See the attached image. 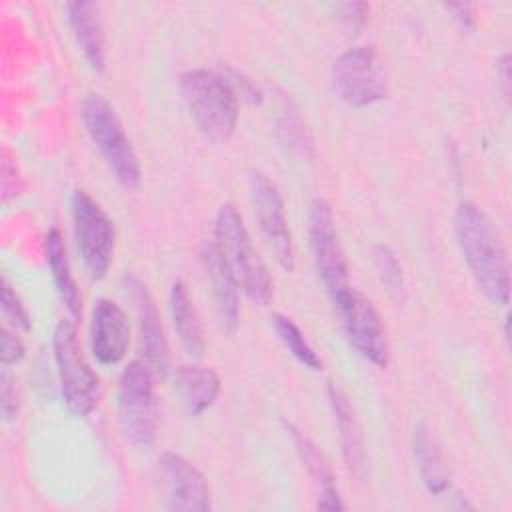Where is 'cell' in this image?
Here are the masks:
<instances>
[{
    "mask_svg": "<svg viewBox=\"0 0 512 512\" xmlns=\"http://www.w3.org/2000/svg\"><path fill=\"white\" fill-rule=\"evenodd\" d=\"M24 356V344L22 340L10 332L6 326L0 328V358H2V366H10L16 364L18 360H22Z\"/></svg>",
    "mask_w": 512,
    "mask_h": 512,
    "instance_id": "cell-30",
    "label": "cell"
},
{
    "mask_svg": "<svg viewBox=\"0 0 512 512\" xmlns=\"http://www.w3.org/2000/svg\"><path fill=\"white\" fill-rule=\"evenodd\" d=\"M72 222L76 246L90 278L106 276L116 246L114 224L102 206L84 190L72 194Z\"/></svg>",
    "mask_w": 512,
    "mask_h": 512,
    "instance_id": "cell-8",
    "label": "cell"
},
{
    "mask_svg": "<svg viewBox=\"0 0 512 512\" xmlns=\"http://www.w3.org/2000/svg\"><path fill=\"white\" fill-rule=\"evenodd\" d=\"M336 12H338V20L342 22V26L348 32L356 34L364 26L370 6L366 2H342V4H336Z\"/></svg>",
    "mask_w": 512,
    "mask_h": 512,
    "instance_id": "cell-29",
    "label": "cell"
},
{
    "mask_svg": "<svg viewBox=\"0 0 512 512\" xmlns=\"http://www.w3.org/2000/svg\"><path fill=\"white\" fill-rule=\"evenodd\" d=\"M328 400L340 432L346 468L354 478H362L366 470V452H364V438H362L360 422L356 418V410L350 398L346 396V392L334 382L328 384Z\"/></svg>",
    "mask_w": 512,
    "mask_h": 512,
    "instance_id": "cell-15",
    "label": "cell"
},
{
    "mask_svg": "<svg viewBox=\"0 0 512 512\" xmlns=\"http://www.w3.org/2000/svg\"><path fill=\"white\" fill-rule=\"evenodd\" d=\"M96 2H70L66 4L68 12V24L72 28V34L76 38L78 48L82 50L88 66L94 72H102L106 66L104 56V34L100 24Z\"/></svg>",
    "mask_w": 512,
    "mask_h": 512,
    "instance_id": "cell-16",
    "label": "cell"
},
{
    "mask_svg": "<svg viewBox=\"0 0 512 512\" xmlns=\"http://www.w3.org/2000/svg\"><path fill=\"white\" fill-rule=\"evenodd\" d=\"M122 282L136 310V322H138L140 344L144 354L142 360L148 364V368L156 378L164 380L168 374V342L164 336V328H162L154 298L134 274H126Z\"/></svg>",
    "mask_w": 512,
    "mask_h": 512,
    "instance_id": "cell-12",
    "label": "cell"
},
{
    "mask_svg": "<svg viewBox=\"0 0 512 512\" xmlns=\"http://www.w3.org/2000/svg\"><path fill=\"white\" fill-rule=\"evenodd\" d=\"M444 10L452 14V18L460 24V28L464 30L474 28V14L470 4H444Z\"/></svg>",
    "mask_w": 512,
    "mask_h": 512,
    "instance_id": "cell-31",
    "label": "cell"
},
{
    "mask_svg": "<svg viewBox=\"0 0 512 512\" xmlns=\"http://www.w3.org/2000/svg\"><path fill=\"white\" fill-rule=\"evenodd\" d=\"M202 262L212 286L218 318L226 332H234L238 326V284L218 254L214 242H208L202 252Z\"/></svg>",
    "mask_w": 512,
    "mask_h": 512,
    "instance_id": "cell-17",
    "label": "cell"
},
{
    "mask_svg": "<svg viewBox=\"0 0 512 512\" xmlns=\"http://www.w3.org/2000/svg\"><path fill=\"white\" fill-rule=\"evenodd\" d=\"M250 196L254 204V212L258 218L260 232L268 242L270 250L274 252L276 262L292 272L294 270V248H292V234L286 220L284 200L278 186L262 172H250Z\"/></svg>",
    "mask_w": 512,
    "mask_h": 512,
    "instance_id": "cell-11",
    "label": "cell"
},
{
    "mask_svg": "<svg viewBox=\"0 0 512 512\" xmlns=\"http://www.w3.org/2000/svg\"><path fill=\"white\" fill-rule=\"evenodd\" d=\"M20 408V392L16 386V378L8 372V366H4L0 374V412L6 422L14 420Z\"/></svg>",
    "mask_w": 512,
    "mask_h": 512,
    "instance_id": "cell-28",
    "label": "cell"
},
{
    "mask_svg": "<svg viewBox=\"0 0 512 512\" xmlns=\"http://www.w3.org/2000/svg\"><path fill=\"white\" fill-rule=\"evenodd\" d=\"M332 88L342 102L356 108L386 98L388 74L380 54L372 46L342 52L332 66Z\"/></svg>",
    "mask_w": 512,
    "mask_h": 512,
    "instance_id": "cell-7",
    "label": "cell"
},
{
    "mask_svg": "<svg viewBox=\"0 0 512 512\" xmlns=\"http://www.w3.org/2000/svg\"><path fill=\"white\" fill-rule=\"evenodd\" d=\"M0 304H2V314L4 318L22 332L30 330V316L22 304V300L18 298V294L12 290V286L8 284L6 278H2V292H0Z\"/></svg>",
    "mask_w": 512,
    "mask_h": 512,
    "instance_id": "cell-26",
    "label": "cell"
},
{
    "mask_svg": "<svg viewBox=\"0 0 512 512\" xmlns=\"http://www.w3.org/2000/svg\"><path fill=\"white\" fill-rule=\"evenodd\" d=\"M158 464L168 486V510L206 512L210 508V490L196 466L176 452H164Z\"/></svg>",
    "mask_w": 512,
    "mask_h": 512,
    "instance_id": "cell-14",
    "label": "cell"
},
{
    "mask_svg": "<svg viewBox=\"0 0 512 512\" xmlns=\"http://www.w3.org/2000/svg\"><path fill=\"white\" fill-rule=\"evenodd\" d=\"M130 346V324L124 310L108 300L98 298L90 316V348L102 366L118 364Z\"/></svg>",
    "mask_w": 512,
    "mask_h": 512,
    "instance_id": "cell-13",
    "label": "cell"
},
{
    "mask_svg": "<svg viewBox=\"0 0 512 512\" xmlns=\"http://www.w3.org/2000/svg\"><path fill=\"white\" fill-rule=\"evenodd\" d=\"M212 242L234 282L248 296V300L258 306H266L272 300V278L234 204L220 206L214 222Z\"/></svg>",
    "mask_w": 512,
    "mask_h": 512,
    "instance_id": "cell-2",
    "label": "cell"
},
{
    "mask_svg": "<svg viewBox=\"0 0 512 512\" xmlns=\"http://www.w3.org/2000/svg\"><path fill=\"white\" fill-rule=\"evenodd\" d=\"M286 430L292 436V442L296 446V452L300 456V460L304 462L306 470L310 472V476L316 480V484L320 486V498L316 508L318 510H344V502L340 498V492L336 488V480L334 474L326 462V458L322 456V452L316 448V444L294 424H286Z\"/></svg>",
    "mask_w": 512,
    "mask_h": 512,
    "instance_id": "cell-18",
    "label": "cell"
},
{
    "mask_svg": "<svg viewBox=\"0 0 512 512\" xmlns=\"http://www.w3.org/2000/svg\"><path fill=\"white\" fill-rule=\"evenodd\" d=\"M54 360L64 404L76 416L90 414L100 400V380L82 356L76 328L60 320L54 330Z\"/></svg>",
    "mask_w": 512,
    "mask_h": 512,
    "instance_id": "cell-5",
    "label": "cell"
},
{
    "mask_svg": "<svg viewBox=\"0 0 512 512\" xmlns=\"http://www.w3.org/2000/svg\"><path fill=\"white\" fill-rule=\"evenodd\" d=\"M272 326L278 334V338L282 340V344L288 348V352L306 368L310 370H322V360L320 356L314 352V348L308 344V340L304 338L302 330L292 322V318L284 316V314H274L272 316Z\"/></svg>",
    "mask_w": 512,
    "mask_h": 512,
    "instance_id": "cell-24",
    "label": "cell"
},
{
    "mask_svg": "<svg viewBox=\"0 0 512 512\" xmlns=\"http://www.w3.org/2000/svg\"><path fill=\"white\" fill-rule=\"evenodd\" d=\"M414 456L418 462L420 478L430 494H444L446 490H450L448 462L434 434L424 422L414 428Z\"/></svg>",
    "mask_w": 512,
    "mask_h": 512,
    "instance_id": "cell-20",
    "label": "cell"
},
{
    "mask_svg": "<svg viewBox=\"0 0 512 512\" xmlns=\"http://www.w3.org/2000/svg\"><path fill=\"white\" fill-rule=\"evenodd\" d=\"M308 236L318 276L332 304H336L350 292L352 286L348 280V264L344 258V250L340 246L338 232L334 226L332 208L322 198L312 200L308 208Z\"/></svg>",
    "mask_w": 512,
    "mask_h": 512,
    "instance_id": "cell-9",
    "label": "cell"
},
{
    "mask_svg": "<svg viewBox=\"0 0 512 512\" xmlns=\"http://www.w3.org/2000/svg\"><path fill=\"white\" fill-rule=\"evenodd\" d=\"M498 72H500V82H502V88H504V94H506V98H508V94H510V56L508 54H504L502 58H500V62H498Z\"/></svg>",
    "mask_w": 512,
    "mask_h": 512,
    "instance_id": "cell-32",
    "label": "cell"
},
{
    "mask_svg": "<svg viewBox=\"0 0 512 512\" xmlns=\"http://www.w3.org/2000/svg\"><path fill=\"white\" fill-rule=\"evenodd\" d=\"M154 374L144 360L130 362L118 384V418L124 436L140 448H148L156 436Z\"/></svg>",
    "mask_w": 512,
    "mask_h": 512,
    "instance_id": "cell-6",
    "label": "cell"
},
{
    "mask_svg": "<svg viewBox=\"0 0 512 512\" xmlns=\"http://www.w3.org/2000/svg\"><path fill=\"white\" fill-rule=\"evenodd\" d=\"M176 392L192 416L206 412L220 394V378L212 368L186 364L174 374Z\"/></svg>",
    "mask_w": 512,
    "mask_h": 512,
    "instance_id": "cell-19",
    "label": "cell"
},
{
    "mask_svg": "<svg viewBox=\"0 0 512 512\" xmlns=\"http://www.w3.org/2000/svg\"><path fill=\"white\" fill-rule=\"evenodd\" d=\"M454 230L464 260L478 288L496 304L510 296V264L494 222L472 202H462L454 214Z\"/></svg>",
    "mask_w": 512,
    "mask_h": 512,
    "instance_id": "cell-1",
    "label": "cell"
},
{
    "mask_svg": "<svg viewBox=\"0 0 512 512\" xmlns=\"http://www.w3.org/2000/svg\"><path fill=\"white\" fill-rule=\"evenodd\" d=\"M374 260H376V270L380 274L382 284L388 288L390 294L400 296L404 290V274L396 254L388 246H376Z\"/></svg>",
    "mask_w": 512,
    "mask_h": 512,
    "instance_id": "cell-25",
    "label": "cell"
},
{
    "mask_svg": "<svg viewBox=\"0 0 512 512\" xmlns=\"http://www.w3.org/2000/svg\"><path fill=\"white\" fill-rule=\"evenodd\" d=\"M0 188H2V200L8 202L12 198H16L22 192V178L16 166V158L14 154L2 146V154H0Z\"/></svg>",
    "mask_w": 512,
    "mask_h": 512,
    "instance_id": "cell-27",
    "label": "cell"
},
{
    "mask_svg": "<svg viewBox=\"0 0 512 512\" xmlns=\"http://www.w3.org/2000/svg\"><path fill=\"white\" fill-rule=\"evenodd\" d=\"M80 114L90 140L100 150L116 182L128 190H136L142 178L140 162L114 108L102 96L90 94L84 98Z\"/></svg>",
    "mask_w": 512,
    "mask_h": 512,
    "instance_id": "cell-4",
    "label": "cell"
},
{
    "mask_svg": "<svg viewBox=\"0 0 512 512\" xmlns=\"http://www.w3.org/2000/svg\"><path fill=\"white\" fill-rule=\"evenodd\" d=\"M180 92L198 130L212 142H226L238 122V96L226 76L192 68L180 76Z\"/></svg>",
    "mask_w": 512,
    "mask_h": 512,
    "instance_id": "cell-3",
    "label": "cell"
},
{
    "mask_svg": "<svg viewBox=\"0 0 512 512\" xmlns=\"http://www.w3.org/2000/svg\"><path fill=\"white\" fill-rule=\"evenodd\" d=\"M336 314L350 344L378 368H386L390 362V340L386 326L374 308V304L358 290L350 292L334 304Z\"/></svg>",
    "mask_w": 512,
    "mask_h": 512,
    "instance_id": "cell-10",
    "label": "cell"
},
{
    "mask_svg": "<svg viewBox=\"0 0 512 512\" xmlns=\"http://www.w3.org/2000/svg\"><path fill=\"white\" fill-rule=\"evenodd\" d=\"M46 258H48L54 288H56L62 304L66 306V310L70 312L72 318H78L82 312V296L72 278L66 246H64V240H62V234L58 228H50V232L46 234Z\"/></svg>",
    "mask_w": 512,
    "mask_h": 512,
    "instance_id": "cell-21",
    "label": "cell"
},
{
    "mask_svg": "<svg viewBox=\"0 0 512 512\" xmlns=\"http://www.w3.org/2000/svg\"><path fill=\"white\" fill-rule=\"evenodd\" d=\"M170 312H172V322L178 332L180 344L192 358H200L204 352L202 326H200L196 308L192 304V298L184 282L180 280H176L170 288Z\"/></svg>",
    "mask_w": 512,
    "mask_h": 512,
    "instance_id": "cell-22",
    "label": "cell"
},
{
    "mask_svg": "<svg viewBox=\"0 0 512 512\" xmlns=\"http://www.w3.org/2000/svg\"><path fill=\"white\" fill-rule=\"evenodd\" d=\"M276 136H278V142L292 154H298L302 158L312 156V136L302 116L298 114L296 106L286 96L280 102V110L276 118Z\"/></svg>",
    "mask_w": 512,
    "mask_h": 512,
    "instance_id": "cell-23",
    "label": "cell"
}]
</instances>
